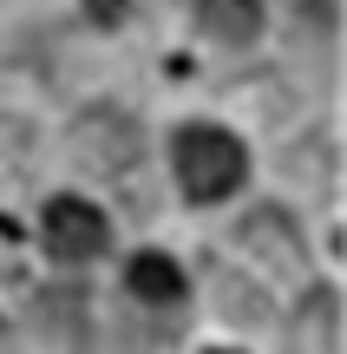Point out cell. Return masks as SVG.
<instances>
[{
	"instance_id": "1",
	"label": "cell",
	"mask_w": 347,
	"mask_h": 354,
	"mask_svg": "<svg viewBox=\"0 0 347 354\" xmlns=\"http://www.w3.org/2000/svg\"><path fill=\"white\" fill-rule=\"evenodd\" d=\"M170 165H177V190L190 203H223L243 190L249 177V151L236 131L223 125H177V138H170Z\"/></svg>"
},
{
	"instance_id": "2",
	"label": "cell",
	"mask_w": 347,
	"mask_h": 354,
	"mask_svg": "<svg viewBox=\"0 0 347 354\" xmlns=\"http://www.w3.org/2000/svg\"><path fill=\"white\" fill-rule=\"evenodd\" d=\"M72 158H79V171H92V177H125L144 158L138 118H131L125 105H86V112L72 118Z\"/></svg>"
},
{
	"instance_id": "3",
	"label": "cell",
	"mask_w": 347,
	"mask_h": 354,
	"mask_svg": "<svg viewBox=\"0 0 347 354\" xmlns=\"http://www.w3.org/2000/svg\"><path fill=\"white\" fill-rule=\"evenodd\" d=\"M39 243H46L52 263H92V256L112 250V223H105L99 203L86 197H52L39 210Z\"/></svg>"
},
{
	"instance_id": "4",
	"label": "cell",
	"mask_w": 347,
	"mask_h": 354,
	"mask_svg": "<svg viewBox=\"0 0 347 354\" xmlns=\"http://www.w3.org/2000/svg\"><path fill=\"white\" fill-rule=\"evenodd\" d=\"M236 243H243L249 256H262L269 269H301L308 263V250H301V230L288 210H275V203H262V210H249L243 223H236Z\"/></svg>"
},
{
	"instance_id": "5",
	"label": "cell",
	"mask_w": 347,
	"mask_h": 354,
	"mask_svg": "<svg viewBox=\"0 0 347 354\" xmlns=\"http://www.w3.org/2000/svg\"><path fill=\"white\" fill-rule=\"evenodd\" d=\"M190 20L204 26L217 46H249L262 39V0H184Z\"/></svg>"
},
{
	"instance_id": "6",
	"label": "cell",
	"mask_w": 347,
	"mask_h": 354,
	"mask_svg": "<svg viewBox=\"0 0 347 354\" xmlns=\"http://www.w3.org/2000/svg\"><path fill=\"white\" fill-rule=\"evenodd\" d=\"M341 302H335V289H308V302H301V315H295V328H288V354H335V335H341Z\"/></svg>"
},
{
	"instance_id": "7",
	"label": "cell",
	"mask_w": 347,
	"mask_h": 354,
	"mask_svg": "<svg viewBox=\"0 0 347 354\" xmlns=\"http://www.w3.org/2000/svg\"><path fill=\"white\" fill-rule=\"evenodd\" d=\"M125 289L138 295V302H157V308H177L184 302V289H190V276H184L170 256H157V250H144V256H131V269H125Z\"/></svg>"
},
{
	"instance_id": "8",
	"label": "cell",
	"mask_w": 347,
	"mask_h": 354,
	"mask_svg": "<svg viewBox=\"0 0 347 354\" xmlns=\"http://www.w3.org/2000/svg\"><path fill=\"white\" fill-rule=\"evenodd\" d=\"M288 46H315V53L335 46V0H295V13H288Z\"/></svg>"
},
{
	"instance_id": "9",
	"label": "cell",
	"mask_w": 347,
	"mask_h": 354,
	"mask_svg": "<svg viewBox=\"0 0 347 354\" xmlns=\"http://www.w3.org/2000/svg\"><path fill=\"white\" fill-rule=\"evenodd\" d=\"M33 308H39V315H86V295H79V289H59V295H39ZM39 328H46L52 342H66V348L79 342V328H72V322H39Z\"/></svg>"
},
{
	"instance_id": "10",
	"label": "cell",
	"mask_w": 347,
	"mask_h": 354,
	"mask_svg": "<svg viewBox=\"0 0 347 354\" xmlns=\"http://www.w3.org/2000/svg\"><path fill=\"white\" fill-rule=\"evenodd\" d=\"M125 7H131V0H86L92 26H118V20H125Z\"/></svg>"
}]
</instances>
